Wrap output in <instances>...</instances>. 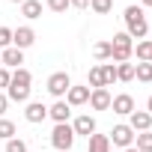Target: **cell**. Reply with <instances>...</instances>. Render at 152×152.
<instances>
[{
    "label": "cell",
    "mask_w": 152,
    "mask_h": 152,
    "mask_svg": "<svg viewBox=\"0 0 152 152\" xmlns=\"http://www.w3.org/2000/svg\"><path fill=\"white\" fill-rule=\"evenodd\" d=\"M125 33L131 36V39H143L146 33H149V24H146V15H143V9L140 6H128L125 9Z\"/></svg>",
    "instance_id": "cell-1"
},
{
    "label": "cell",
    "mask_w": 152,
    "mask_h": 152,
    "mask_svg": "<svg viewBox=\"0 0 152 152\" xmlns=\"http://www.w3.org/2000/svg\"><path fill=\"white\" fill-rule=\"evenodd\" d=\"M134 54V42L128 33H116L110 39V60L113 63H128V57Z\"/></svg>",
    "instance_id": "cell-2"
},
{
    "label": "cell",
    "mask_w": 152,
    "mask_h": 152,
    "mask_svg": "<svg viewBox=\"0 0 152 152\" xmlns=\"http://www.w3.org/2000/svg\"><path fill=\"white\" fill-rule=\"evenodd\" d=\"M72 143H75V128H72L69 122H57L54 131H51V146L60 149V152H69Z\"/></svg>",
    "instance_id": "cell-3"
},
{
    "label": "cell",
    "mask_w": 152,
    "mask_h": 152,
    "mask_svg": "<svg viewBox=\"0 0 152 152\" xmlns=\"http://www.w3.org/2000/svg\"><path fill=\"white\" fill-rule=\"evenodd\" d=\"M69 87H72V78L66 72H54L51 78H48V93L54 96V99H63L66 93H69Z\"/></svg>",
    "instance_id": "cell-4"
},
{
    "label": "cell",
    "mask_w": 152,
    "mask_h": 152,
    "mask_svg": "<svg viewBox=\"0 0 152 152\" xmlns=\"http://www.w3.org/2000/svg\"><path fill=\"white\" fill-rule=\"evenodd\" d=\"M113 146H119V149H128V146H134V131L125 125V122H119V125H113V131H110V137H107Z\"/></svg>",
    "instance_id": "cell-5"
},
{
    "label": "cell",
    "mask_w": 152,
    "mask_h": 152,
    "mask_svg": "<svg viewBox=\"0 0 152 152\" xmlns=\"http://www.w3.org/2000/svg\"><path fill=\"white\" fill-rule=\"evenodd\" d=\"M90 93H93L90 87H75V84H72L63 102H66L69 107H81V104H87V102H90Z\"/></svg>",
    "instance_id": "cell-6"
},
{
    "label": "cell",
    "mask_w": 152,
    "mask_h": 152,
    "mask_svg": "<svg viewBox=\"0 0 152 152\" xmlns=\"http://www.w3.org/2000/svg\"><path fill=\"white\" fill-rule=\"evenodd\" d=\"M33 42H36V33H33V27H18V30H12V48H18V51H27Z\"/></svg>",
    "instance_id": "cell-7"
},
{
    "label": "cell",
    "mask_w": 152,
    "mask_h": 152,
    "mask_svg": "<svg viewBox=\"0 0 152 152\" xmlns=\"http://www.w3.org/2000/svg\"><path fill=\"white\" fill-rule=\"evenodd\" d=\"M110 110H113V113H119V116H128V113H131V110H137V107H134V99H131L128 93H119V96H113Z\"/></svg>",
    "instance_id": "cell-8"
},
{
    "label": "cell",
    "mask_w": 152,
    "mask_h": 152,
    "mask_svg": "<svg viewBox=\"0 0 152 152\" xmlns=\"http://www.w3.org/2000/svg\"><path fill=\"white\" fill-rule=\"evenodd\" d=\"M128 128L131 131H149L152 128V116L146 110H131L128 113Z\"/></svg>",
    "instance_id": "cell-9"
},
{
    "label": "cell",
    "mask_w": 152,
    "mask_h": 152,
    "mask_svg": "<svg viewBox=\"0 0 152 152\" xmlns=\"http://www.w3.org/2000/svg\"><path fill=\"white\" fill-rule=\"evenodd\" d=\"M110 102H113V96H110L104 87L90 93V107H93V110H110Z\"/></svg>",
    "instance_id": "cell-10"
},
{
    "label": "cell",
    "mask_w": 152,
    "mask_h": 152,
    "mask_svg": "<svg viewBox=\"0 0 152 152\" xmlns=\"http://www.w3.org/2000/svg\"><path fill=\"white\" fill-rule=\"evenodd\" d=\"M24 119H27V122H45V119H48V107H45L42 102H27Z\"/></svg>",
    "instance_id": "cell-11"
},
{
    "label": "cell",
    "mask_w": 152,
    "mask_h": 152,
    "mask_svg": "<svg viewBox=\"0 0 152 152\" xmlns=\"http://www.w3.org/2000/svg\"><path fill=\"white\" fill-rule=\"evenodd\" d=\"M21 63H24V51H18V48H3V54H0V66L21 69Z\"/></svg>",
    "instance_id": "cell-12"
},
{
    "label": "cell",
    "mask_w": 152,
    "mask_h": 152,
    "mask_svg": "<svg viewBox=\"0 0 152 152\" xmlns=\"http://www.w3.org/2000/svg\"><path fill=\"white\" fill-rule=\"evenodd\" d=\"M72 128H75V134H84V137H90V134H96V119H93L90 113H81L78 119L72 122Z\"/></svg>",
    "instance_id": "cell-13"
},
{
    "label": "cell",
    "mask_w": 152,
    "mask_h": 152,
    "mask_svg": "<svg viewBox=\"0 0 152 152\" xmlns=\"http://www.w3.org/2000/svg\"><path fill=\"white\" fill-rule=\"evenodd\" d=\"M6 99L24 104V102H30V87H27V84H12V81H9V87H6Z\"/></svg>",
    "instance_id": "cell-14"
},
{
    "label": "cell",
    "mask_w": 152,
    "mask_h": 152,
    "mask_svg": "<svg viewBox=\"0 0 152 152\" xmlns=\"http://www.w3.org/2000/svg\"><path fill=\"white\" fill-rule=\"evenodd\" d=\"M48 116H51L54 122H69V116H72V107H69L63 99H57V102L48 107Z\"/></svg>",
    "instance_id": "cell-15"
},
{
    "label": "cell",
    "mask_w": 152,
    "mask_h": 152,
    "mask_svg": "<svg viewBox=\"0 0 152 152\" xmlns=\"http://www.w3.org/2000/svg\"><path fill=\"white\" fill-rule=\"evenodd\" d=\"M21 15H24L27 21L42 18V3H39V0H24V3H21Z\"/></svg>",
    "instance_id": "cell-16"
},
{
    "label": "cell",
    "mask_w": 152,
    "mask_h": 152,
    "mask_svg": "<svg viewBox=\"0 0 152 152\" xmlns=\"http://www.w3.org/2000/svg\"><path fill=\"white\" fill-rule=\"evenodd\" d=\"M90 152H110L107 134H90Z\"/></svg>",
    "instance_id": "cell-17"
},
{
    "label": "cell",
    "mask_w": 152,
    "mask_h": 152,
    "mask_svg": "<svg viewBox=\"0 0 152 152\" xmlns=\"http://www.w3.org/2000/svg\"><path fill=\"white\" fill-rule=\"evenodd\" d=\"M134 143H137L134 146L137 152H152V131H137L134 134Z\"/></svg>",
    "instance_id": "cell-18"
},
{
    "label": "cell",
    "mask_w": 152,
    "mask_h": 152,
    "mask_svg": "<svg viewBox=\"0 0 152 152\" xmlns=\"http://www.w3.org/2000/svg\"><path fill=\"white\" fill-rule=\"evenodd\" d=\"M116 81L122 84L134 81V63H116Z\"/></svg>",
    "instance_id": "cell-19"
},
{
    "label": "cell",
    "mask_w": 152,
    "mask_h": 152,
    "mask_svg": "<svg viewBox=\"0 0 152 152\" xmlns=\"http://www.w3.org/2000/svg\"><path fill=\"white\" fill-rule=\"evenodd\" d=\"M134 78H137L140 84H149V81H152V63H137V66H134Z\"/></svg>",
    "instance_id": "cell-20"
},
{
    "label": "cell",
    "mask_w": 152,
    "mask_h": 152,
    "mask_svg": "<svg viewBox=\"0 0 152 152\" xmlns=\"http://www.w3.org/2000/svg\"><path fill=\"white\" fill-rule=\"evenodd\" d=\"M87 87H90V90H102V87H104L102 66H93V69H90V84H87ZM104 90H107V87H104Z\"/></svg>",
    "instance_id": "cell-21"
},
{
    "label": "cell",
    "mask_w": 152,
    "mask_h": 152,
    "mask_svg": "<svg viewBox=\"0 0 152 152\" xmlns=\"http://www.w3.org/2000/svg\"><path fill=\"white\" fill-rule=\"evenodd\" d=\"M90 9H93L96 15H107V12L113 9V0H90Z\"/></svg>",
    "instance_id": "cell-22"
},
{
    "label": "cell",
    "mask_w": 152,
    "mask_h": 152,
    "mask_svg": "<svg viewBox=\"0 0 152 152\" xmlns=\"http://www.w3.org/2000/svg\"><path fill=\"white\" fill-rule=\"evenodd\" d=\"M93 57L96 60H110V42H96L93 45Z\"/></svg>",
    "instance_id": "cell-23"
},
{
    "label": "cell",
    "mask_w": 152,
    "mask_h": 152,
    "mask_svg": "<svg viewBox=\"0 0 152 152\" xmlns=\"http://www.w3.org/2000/svg\"><path fill=\"white\" fill-rule=\"evenodd\" d=\"M134 54H137V60H140V63H149V57H152V42H137Z\"/></svg>",
    "instance_id": "cell-24"
},
{
    "label": "cell",
    "mask_w": 152,
    "mask_h": 152,
    "mask_svg": "<svg viewBox=\"0 0 152 152\" xmlns=\"http://www.w3.org/2000/svg\"><path fill=\"white\" fill-rule=\"evenodd\" d=\"M12 84H33V75L27 72V69H12Z\"/></svg>",
    "instance_id": "cell-25"
},
{
    "label": "cell",
    "mask_w": 152,
    "mask_h": 152,
    "mask_svg": "<svg viewBox=\"0 0 152 152\" xmlns=\"http://www.w3.org/2000/svg\"><path fill=\"white\" fill-rule=\"evenodd\" d=\"M15 137V122L12 119H0V140H12Z\"/></svg>",
    "instance_id": "cell-26"
},
{
    "label": "cell",
    "mask_w": 152,
    "mask_h": 152,
    "mask_svg": "<svg viewBox=\"0 0 152 152\" xmlns=\"http://www.w3.org/2000/svg\"><path fill=\"white\" fill-rule=\"evenodd\" d=\"M102 75H104V87L116 84V66H113V63H104V66H102Z\"/></svg>",
    "instance_id": "cell-27"
},
{
    "label": "cell",
    "mask_w": 152,
    "mask_h": 152,
    "mask_svg": "<svg viewBox=\"0 0 152 152\" xmlns=\"http://www.w3.org/2000/svg\"><path fill=\"white\" fill-rule=\"evenodd\" d=\"M6 152H27V143L21 137H12V140H6Z\"/></svg>",
    "instance_id": "cell-28"
},
{
    "label": "cell",
    "mask_w": 152,
    "mask_h": 152,
    "mask_svg": "<svg viewBox=\"0 0 152 152\" xmlns=\"http://www.w3.org/2000/svg\"><path fill=\"white\" fill-rule=\"evenodd\" d=\"M0 48H12V30L0 27Z\"/></svg>",
    "instance_id": "cell-29"
},
{
    "label": "cell",
    "mask_w": 152,
    "mask_h": 152,
    "mask_svg": "<svg viewBox=\"0 0 152 152\" xmlns=\"http://www.w3.org/2000/svg\"><path fill=\"white\" fill-rule=\"evenodd\" d=\"M48 9L51 12H66L69 9V0H48Z\"/></svg>",
    "instance_id": "cell-30"
},
{
    "label": "cell",
    "mask_w": 152,
    "mask_h": 152,
    "mask_svg": "<svg viewBox=\"0 0 152 152\" xmlns=\"http://www.w3.org/2000/svg\"><path fill=\"white\" fill-rule=\"evenodd\" d=\"M9 81H12V72H9L6 66H0V90H6V87H9Z\"/></svg>",
    "instance_id": "cell-31"
},
{
    "label": "cell",
    "mask_w": 152,
    "mask_h": 152,
    "mask_svg": "<svg viewBox=\"0 0 152 152\" xmlns=\"http://www.w3.org/2000/svg\"><path fill=\"white\" fill-rule=\"evenodd\" d=\"M69 6H75V9H87L90 0H69Z\"/></svg>",
    "instance_id": "cell-32"
},
{
    "label": "cell",
    "mask_w": 152,
    "mask_h": 152,
    "mask_svg": "<svg viewBox=\"0 0 152 152\" xmlns=\"http://www.w3.org/2000/svg\"><path fill=\"white\" fill-rule=\"evenodd\" d=\"M6 107H9V99H6V93H0V116L6 113Z\"/></svg>",
    "instance_id": "cell-33"
},
{
    "label": "cell",
    "mask_w": 152,
    "mask_h": 152,
    "mask_svg": "<svg viewBox=\"0 0 152 152\" xmlns=\"http://www.w3.org/2000/svg\"><path fill=\"white\" fill-rule=\"evenodd\" d=\"M146 113H149V116H152V96H149V99H146Z\"/></svg>",
    "instance_id": "cell-34"
},
{
    "label": "cell",
    "mask_w": 152,
    "mask_h": 152,
    "mask_svg": "<svg viewBox=\"0 0 152 152\" xmlns=\"http://www.w3.org/2000/svg\"><path fill=\"white\" fill-rule=\"evenodd\" d=\"M143 6H149V9H152V0H143Z\"/></svg>",
    "instance_id": "cell-35"
},
{
    "label": "cell",
    "mask_w": 152,
    "mask_h": 152,
    "mask_svg": "<svg viewBox=\"0 0 152 152\" xmlns=\"http://www.w3.org/2000/svg\"><path fill=\"white\" fill-rule=\"evenodd\" d=\"M122 152H137V149H134V146H128V149H122Z\"/></svg>",
    "instance_id": "cell-36"
},
{
    "label": "cell",
    "mask_w": 152,
    "mask_h": 152,
    "mask_svg": "<svg viewBox=\"0 0 152 152\" xmlns=\"http://www.w3.org/2000/svg\"><path fill=\"white\" fill-rule=\"evenodd\" d=\"M9 3H24V0H9Z\"/></svg>",
    "instance_id": "cell-37"
},
{
    "label": "cell",
    "mask_w": 152,
    "mask_h": 152,
    "mask_svg": "<svg viewBox=\"0 0 152 152\" xmlns=\"http://www.w3.org/2000/svg\"><path fill=\"white\" fill-rule=\"evenodd\" d=\"M149 63H152V57H149Z\"/></svg>",
    "instance_id": "cell-38"
}]
</instances>
